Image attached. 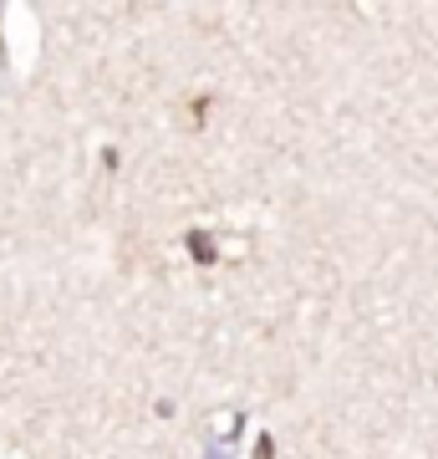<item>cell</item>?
I'll return each mask as SVG.
<instances>
[]
</instances>
